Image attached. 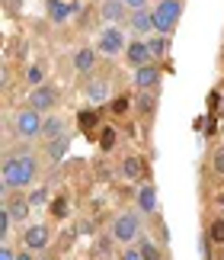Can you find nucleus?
<instances>
[{"label":"nucleus","instance_id":"obj_4","mask_svg":"<svg viewBox=\"0 0 224 260\" xmlns=\"http://www.w3.org/2000/svg\"><path fill=\"white\" fill-rule=\"evenodd\" d=\"M138 235V218L135 215H119L116 218V225H112V238H116V241H131V238Z\"/></svg>","mask_w":224,"mask_h":260},{"label":"nucleus","instance_id":"obj_33","mask_svg":"<svg viewBox=\"0 0 224 260\" xmlns=\"http://www.w3.org/2000/svg\"><path fill=\"white\" fill-rule=\"evenodd\" d=\"M0 260H16V257H13V251H10V247H4V251H0Z\"/></svg>","mask_w":224,"mask_h":260},{"label":"nucleus","instance_id":"obj_7","mask_svg":"<svg viewBox=\"0 0 224 260\" xmlns=\"http://www.w3.org/2000/svg\"><path fill=\"white\" fill-rule=\"evenodd\" d=\"M48 244V228L45 225H32L26 232V247H32V251H39V247Z\"/></svg>","mask_w":224,"mask_h":260},{"label":"nucleus","instance_id":"obj_26","mask_svg":"<svg viewBox=\"0 0 224 260\" xmlns=\"http://www.w3.org/2000/svg\"><path fill=\"white\" fill-rule=\"evenodd\" d=\"M141 257H144V260H160V251L147 241V244H141Z\"/></svg>","mask_w":224,"mask_h":260},{"label":"nucleus","instance_id":"obj_35","mask_svg":"<svg viewBox=\"0 0 224 260\" xmlns=\"http://www.w3.org/2000/svg\"><path fill=\"white\" fill-rule=\"evenodd\" d=\"M16 260H32V257H29V254H19V257H16Z\"/></svg>","mask_w":224,"mask_h":260},{"label":"nucleus","instance_id":"obj_17","mask_svg":"<svg viewBox=\"0 0 224 260\" xmlns=\"http://www.w3.org/2000/svg\"><path fill=\"white\" fill-rule=\"evenodd\" d=\"M103 16L106 19H122L125 16V7H122L119 0H109V4H103Z\"/></svg>","mask_w":224,"mask_h":260},{"label":"nucleus","instance_id":"obj_29","mask_svg":"<svg viewBox=\"0 0 224 260\" xmlns=\"http://www.w3.org/2000/svg\"><path fill=\"white\" fill-rule=\"evenodd\" d=\"M45 189H35V193H32V199H29V203H32V206H45Z\"/></svg>","mask_w":224,"mask_h":260},{"label":"nucleus","instance_id":"obj_10","mask_svg":"<svg viewBox=\"0 0 224 260\" xmlns=\"http://www.w3.org/2000/svg\"><path fill=\"white\" fill-rule=\"evenodd\" d=\"M122 174H125V180H141L144 177V161H141V157H125Z\"/></svg>","mask_w":224,"mask_h":260},{"label":"nucleus","instance_id":"obj_5","mask_svg":"<svg viewBox=\"0 0 224 260\" xmlns=\"http://www.w3.org/2000/svg\"><path fill=\"white\" fill-rule=\"evenodd\" d=\"M122 42H125V36H122L119 29L112 26V29H106V32L99 36V52H106V55H116L119 48H122Z\"/></svg>","mask_w":224,"mask_h":260},{"label":"nucleus","instance_id":"obj_23","mask_svg":"<svg viewBox=\"0 0 224 260\" xmlns=\"http://www.w3.org/2000/svg\"><path fill=\"white\" fill-rule=\"evenodd\" d=\"M128 106H131V100H128V96H116V100H112V113H116V116H125V113H128Z\"/></svg>","mask_w":224,"mask_h":260},{"label":"nucleus","instance_id":"obj_13","mask_svg":"<svg viewBox=\"0 0 224 260\" xmlns=\"http://www.w3.org/2000/svg\"><path fill=\"white\" fill-rule=\"evenodd\" d=\"M131 26H135L138 32H147V29H154V13H144V10H135V16H131Z\"/></svg>","mask_w":224,"mask_h":260},{"label":"nucleus","instance_id":"obj_28","mask_svg":"<svg viewBox=\"0 0 224 260\" xmlns=\"http://www.w3.org/2000/svg\"><path fill=\"white\" fill-rule=\"evenodd\" d=\"M138 106H141V113H151V109H154V96H147V93H144V96L138 100Z\"/></svg>","mask_w":224,"mask_h":260},{"label":"nucleus","instance_id":"obj_27","mask_svg":"<svg viewBox=\"0 0 224 260\" xmlns=\"http://www.w3.org/2000/svg\"><path fill=\"white\" fill-rule=\"evenodd\" d=\"M10 218H13V215L4 209V212H0V235H4V238H7V232H10Z\"/></svg>","mask_w":224,"mask_h":260},{"label":"nucleus","instance_id":"obj_19","mask_svg":"<svg viewBox=\"0 0 224 260\" xmlns=\"http://www.w3.org/2000/svg\"><path fill=\"white\" fill-rule=\"evenodd\" d=\"M77 122H80V128H93L99 122V113H96V109H87V113H80Z\"/></svg>","mask_w":224,"mask_h":260},{"label":"nucleus","instance_id":"obj_20","mask_svg":"<svg viewBox=\"0 0 224 260\" xmlns=\"http://www.w3.org/2000/svg\"><path fill=\"white\" fill-rule=\"evenodd\" d=\"M208 238H211V241H218V244H224V218H218V222H211V228H208Z\"/></svg>","mask_w":224,"mask_h":260},{"label":"nucleus","instance_id":"obj_9","mask_svg":"<svg viewBox=\"0 0 224 260\" xmlns=\"http://www.w3.org/2000/svg\"><path fill=\"white\" fill-rule=\"evenodd\" d=\"M135 81H138V87L141 90H151V87H154L157 81H160V71H157V68H138V77H135Z\"/></svg>","mask_w":224,"mask_h":260},{"label":"nucleus","instance_id":"obj_14","mask_svg":"<svg viewBox=\"0 0 224 260\" xmlns=\"http://www.w3.org/2000/svg\"><path fill=\"white\" fill-rule=\"evenodd\" d=\"M67 145H70V138H67V135H61V138H55V142L48 145V157H52V161H61V157L67 154Z\"/></svg>","mask_w":224,"mask_h":260},{"label":"nucleus","instance_id":"obj_3","mask_svg":"<svg viewBox=\"0 0 224 260\" xmlns=\"http://www.w3.org/2000/svg\"><path fill=\"white\" fill-rule=\"evenodd\" d=\"M42 119H39V113L35 109H23V113L16 116V128H19V135L23 138H35L39 132H42Z\"/></svg>","mask_w":224,"mask_h":260},{"label":"nucleus","instance_id":"obj_12","mask_svg":"<svg viewBox=\"0 0 224 260\" xmlns=\"http://www.w3.org/2000/svg\"><path fill=\"white\" fill-rule=\"evenodd\" d=\"M93 64H96V52H93V48H80L77 58H74V68H77V71H90Z\"/></svg>","mask_w":224,"mask_h":260},{"label":"nucleus","instance_id":"obj_34","mask_svg":"<svg viewBox=\"0 0 224 260\" xmlns=\"http://www.w3.org/2000/svg\"><path fill=\"white\" fill-rule=\"evenodd\" d=\"M125 7H135V10H141V7H144V0H125Z\"/></svg>","mask_w":224,"mask_h":260},{"label":"nucleus","instance_id":"obj_18","mask_svg":"<svg viewBox=\"0 0 224 260\" xmlns=\"http://www.w3.org/2000/svg\"><path fill=\"white\" fill-rule=\"evenodd\" d=\"M70 10H74V7L64 4V0H52V19H58V23H61V19H67Z\"/></svg>","mask_w":224,"mask_h":260},{"label":"nucleus","instance_id":"obj_24","mask_svg":"<svg viewBox=\"0 0 224 260\" xmlns=\"http://www.w3.org/2000/svg\"><path fill=\"white\" fill-rule=\"evenodd\" d=\"M99 145H103V151H109V148L116 145V128H103V135H99Z\"/></svg>","mask_w":224,"mask_h":260},{"label":"nucleus","instance_id":"obj_21","mask_svg":"<svg viewBox=\"0 0 224 260\" xmlns=\"http://www.w3.org/2000/svg\"><path fill=\"white\" fill-rule=\"evenodd\" d=\"M87 93H90V100H106V84L103 81H93L87 87Z\"/></svg>","mask_w":224,"mask_h":260},{"label":"nucleus","instance_id":"obj_11","mask_svg":"<svg viewBox=\"0 0 224 260\" xmlns=\"http://www.w3.org/2000/svg\"><path fill=\"white\" fill-rule=\"evenodd\" d=\"M138 203H141V212H154V209H157V193H154V186H141Z\"/></svg>","mask_w":224,"mask_h":260},{"label":"nucleus","instance_id":"obj_15","mask_svg":"<svg viewBox=\"0 0 224 260\" xmlns=\"http://www.w3.org/2000/svg\"><path fill=\"white\" fill-rule=\"evenodd\" d=\"M29 206H32V203H29V199H23V196H16L13 203L7 206V212L13 215V218H26V215H29Z\"/></svg>","mask_w":224,"mask_h":260},{"label":"nucleus","instance_id":"obj_6","mask_svg":"<svg viewBox=\"0 0 224 260\" xmlns=\"http://www.w3.org/2000/svg\"><path fill=\"white\" fill-rule=\"evenodd\" d=\"M55 100H58V96H55L52 87H39L35 93H32V109H35V113H39V109H52Z\"/></svg>","mask_w":224,"mask_h":260},{"label":"nucleus","instance_id":"obj_22","mask_svg":"<svg viewBox=\"0 0 224 260\" xmlns=\"http://www.w3.org/2000/svg\"><path fill=\"white\" fill-rule=\"evenodd\" d=\"M147 52H151V58H160V55L167 52V42H164V39H151V42H147Z\"/></svg>","mask_w":224,"mask_h":260},{"label":"nucleus","instance_id":"obj_8","mask_svg":"<svg viewBox=\"0 0 224 260\" xmlns=\"http://www.w3.org/2000/svg\"><path fill=\"white\" fill-rule=\"evenodd\" d=\"M128 61H131V64H138V68H144V64L151 61L147 45H144V42H131V45H128Z\"/></svg>","mask_w":224,"mask_h":260},{"label":"nucleus","instance_id":"obj_30","mask_svg":"<svg viewBox=\"0 0 224 260\" xmlns=\"http://www.w3.org/2000/svg\"><path fill=\"white\" fill-rule=\"evenodd\" d=\"M215 171L224 174V148H218V151H215Z\"/></svg>","mask_w":224,"mask_h":260},{"label":"nucleus","instance_id":"obj_2","mask_svg":"<svg viewBox=\"0 0 224 260\" xmlns=\"http://www.w3.org/2000/svg\"><path fill=\"white\" fill-rule=\"evenodd\" d=\"M179 10H182L179 0H164V4L154 10V29H160V32H170V26L179 19Z\"/></svg>","mask_w":224,"mask_h":260},{"label":"nucleus","instance_id":"obj_16","mask_svg":"<svg viewBox=\"0 0 224 260\" xmlns=\"http://www.w3.org/2000/svg\"><path fill=\"white\" fill-rule=\"evenodd\" d=\"M42 132L48 135V138H52V142H55V138H61V135H64V122H61V119H45V125H42Z\"/></svg>","mask_w":224,"mask_h":260},{"label":"nucleus","instance_id":"obj_1","mask_svg":"<svg viewBox=\"0 0 224 260\" xmlns=\"http://www.w3.org/2000/svg\"><path fill=\"white\" fill-rule=\"evenodd\" d=\"M32 177H35V161L29 154L10 157V161L4 164V186L7 189H23V186L32 183Z\"/></svg>","mask_w":224,"mask_h":260},{"label":"nucleus","instance_id":"obj_32","mask_svg":"<svg viewBox=\"0 0 224 260\" xmlns=\"http://www.w3.org/2000/svg\"><path fill=\"white\" fill-rule=\"evenodd\" d=\"M122 260H144V257H141V251H128V254L122 257Z\"/></svg>","mask_w":224,"mask_h":260},{"label":"nucleus","instance_id":"obj_25","mask_svg":"<svg viewBox=\"0 0 224 260\" xmlns=\"http://www.w3.org/2000/svg\"><path fill=\"white\" fill-rule=\"evenodd\" d=\"M52 215H55V218H64V215H67V199H64V196L52 203Z\"/></svg>","mask_w":224,"mask_h":260},{"label":"nucleus","instance_id":"obj_31","mask_svg":"<svg viewBox=\"0 0 224 260\" xmlns=\"http://www.w3.org/2000/svg\"><path fill=\"white\" fill-rule=\"evenodd\" d=\"M29 84H42V68H29Z\"/></svg>","mask_w":224,"mask_h":260}]
</instances>
